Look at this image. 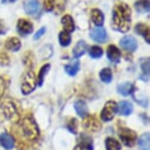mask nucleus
Listing matches in <instances>:
<instances>
[{
    "instance_id": "33",
    "label": "nucleus",
    "mask_w": 150,
    "mask_h": 150,
    "mask_svg": "<svg viewBox=\"0 0 150 150\" xmlns=\"http://www.w3.org/2000/svg\"><path fill=\"white\" fill-rule=\"evenodd\" d=\"M68 129L73 132V134H77L78 132V121L76 119H71L69 124H68Z\"/></svg>"
},
{
    "instance_id": "13",
    "label": "nucleus",
    "mask_w": 150,
    "mask_h": 150,
    "mask_svg": "<svg viewBox=\"0 0 150 150\" xmlns=\"http://www.w3.org/2000/svg\"><path fill=\"white\" fill-rule=\"evenodd\" d=\"M106 54H107V58H108L109 61L112 62V63L117 64L121 60V56H122L121 51L119 50V48L117 46H115V45H113V44L108 46Z\"/></svg>"
},
{
    "instance_id": "12",
    "label": "nucleus",
    "mask_w": 150,
    "mask_h": 150,
    "mask_svg": "<svg viewBox=\"0 0 150 150\" xmlns=\"http://www.w3.org/2000/svg\"><path fill=\"white\" fill-rule=\"evenodd\" d=\"M90 17H91V21L96 26V28L103 26L105 17H104V14L100 9H98V8H92L90 10Z\"/></svg>"
},
{
    "instance_id": "17",
    "label": "nucleus",
    "mask_w": 150,
    "mask_h": 150,
    "mask_svg": "<svg viewBox=\"0 0 150 150\" xmlns=\"http://www.w3.org/2000/svg\"><path fill=\"white\" fill-rule=\"evenodd\" d=\"M87 50V44L84 40H79L73 49V56L76 59L81 57Z\"/></svg>"
},
{
    "instance_id": "14",
    "label": "nucleus",
    "mask_w": 150,
    "mask_h": 150,
    "mask_svg": "<svg viewBox=\"0 0 150 150\" xmlns=\"http://www.w3.org/2000/svg\"><path fill=\"white\" fill-rule=\"evenodd\" d=\"M61 24L63 26V29L66 33H71L73 32H75L76 26H75V22H74L73 17L69 15V14H66L62 17L61 19Z\"/></svg>"
},
{
    "instance_id": "2",
    "label": "nucleus",
    "mask_w": 150,
    "mask_h": 150,
    "mask_svg": "<svg viewBox=\"0 0 150 150\" xmlns=\"http://www.w3.org/2000/svg\"><path fill=\"white\" fill-rule=\"evenodd\" d=\"M21 129L24 137L29 140H35L38 137L39 131L38 125L35 124V120L30 116H26L24 118L21 124Z\"/></svg>"
},
{
    "instance_id": "37",
    "label": "nucleus",
    "mask_w": 150,
    "mask_h": 150,
    "mask_svg": "<svg viewBox=\"0 0 150 150\" xmlns=\"http://www.w3.org/2000/svg\"><path fill=\"white\" fill-rule=\"evenodd\" d=\"M8 32V28L3 20H0V35H3Z\"/></svg>"
},
{
    "instance_id": "22",
    "label": "nucleus",
    "mask_w": 150,
    "mask_h": 150,
    "mask_svg": "<svg viewBox=\"0 0 150 150\" xmlns=\"http://www.w3.org/2000/svg\"><path fill=\"white\" fill-rule=\"evenodd\" d=\"M21 40L17 38H9L5 41V47L12 52H17L21 49Z\"/></svg>"
},
{
    "instance_id": "34",
    "label": "nucleus",
    "mask_w": 150,
    "mask_h": 150,
    "mask_svg": "<svg viewBox=\"0 0 150 150\" xmlns=\"http://www.w3.org/2000/svg\"><path fill=\"white\" fill-rule=\"evenodd\" d=\"M43 7L46 12H51L55 7V0H44Z\"/></svg>"
},
{
    "instance_id": "26",
    "label": "nucleus",
    "mask_w": 150,
    "mask_h": 150,
    "mask_svg": "<svg viewBox=\"0 0 150 150\" xmlns=\"http://www.w3.org/2000/svg\"><path fill=\"white\" fill-rule=\"evenodd\" d=\"M99 78L100 80L105 83H110L113 80V74L112 70L110 68H104L99 73Z\"/></svg>"
},
{
    "instance_id": "4",
    "label": "nucleus",
    "mask_w": 150,
    "mask_h": 150,
    "mask_svg": "<svg viewBox=\"0 0 150 150\" xmlns=\"http://www.w3.org/2000/svg\"><path fill=\"white\" fill-rule=\"evenodd\" d=\"M23 7L27 15L35 19H38L41 15V4L38 0H24Z\"/></svg>"
},
{
    "instance_id": "1",
    "label": "nucleus",
    "mask_w": 150,
    "mask_h": 150,
    "mask_svg": "<svg viewBox=\"0 0 150 150\" xmlns=\"http://www.w3.org/2000/svg\"><path fill=\"white\" fill-rule=\"evenodd\" d=\"M132 9L127 3L116 4L112 11V27L119 33H126L131 30Z\"/></svg>"
},
{
    "instance_id": "18",
    "label": "nucleus",
    "mask_w": 150,
    "mask_h": 150,
    "mask_svg": "<svg viewBox=\"0 0 150 150\" xmlns=\"http://www.w3.org/2000/svg\"><path fill=\"white\" fill-rule=\"evenodd\" d=\"M74 108H75L77 114L81 118H86L88 116V108H87L86 103L83 100H77L74 104Z\"/></svg>"
},
{
    "instance_id": "15",
    "label": "nucleus",
    "mask_w": 150,
    "mask_h": 150,
    "mask_svg": "<svg viewBox=\"0 0 150 150\" xmlns=\"http://www.w3.org/2000/svg\"><path fill=\"white\" fill-rule=\"evenodd\" d=\"M0 144L5 149L11 150L15 146V139L8 132H3V134H0Z\"/></svg>"
},
{
    "instance_id": "10",
    "label": "nucleus",
    "mask_w": 150,
    "mask_h": 150,
    "mask_svg": "<svg viewBox=\"0 0 150 150\" xmlns=\"http://www.w3.org/2000/svg\"><path fill=\"white\" fill-rule=\"evenodd\" d=\"M89 35H90V38H91L93 41L98 42V43H104V42H106L107 39H108L106 30L102 27H98V28H95V29H92L90 30Z\"/></svg>"
},
{
    "instance_id": "19",
    "label": "nucleus",
    "mask_w": 150,
    "mask_h": 150,
    "mask_svg": "<svg viewBox=\"0 0 150 150\" xmlns=\"http://www.w3.org/2000/svg\"><path fill=\"white\" fill-rule=\"evenodd\" d=\"M134 30L137 35H141L142 38L145 39L147 43H150V33H149V27L145 24H142V23H139L137 24L134 28Z\"/></svg>"
},
{
    "instance_id": "11",
    "label": "nucleus",
    "mask_w": 150,
    "mask_h": 150,
    "mask_svg": "<svg viewBox=\"0 0 150 150\" xmlns=\"http://www.w3.org/2000/svg\"><path fill=\"white\" fill-rule=\"evenodd\" d=\"M84 129L90 132H98L101 129V123L95 116H86L83 121Z\"/></svg>"
},
{
    "instance_id": "29",
    "label": "nucleus",
    "mask_w": 150,
    "mask_h": 150,
    "mask_svg": "<svg viewBox=\"0 0 150 150\" xmlns=\"http://www.w3.org/2000/svg\"><path fill=\"white\" fill-rule=\"evenodd\" d=\"M105 146L107 150H121V144L118 140L112 137H107L105 140Z\"/></svg>"
},
{
    "instance_id": "20",
    "label": "nucleus",
    "mask_w": 150,
    "mask_h": 150,
    "mask_svg": "<svg viewBox=\"0 0 150 150\" xmlns=\"http://www.w3.org/2000/svg\"><path fill=\"white\" fill-rule=\"evenodd\" d=\"M92 149H93V144L91 138L86 134H81V142L76 146L75 150H92Z\"/></svg>"
},
{
    "instance_id": "30",
    "label": "nucleus",
    "mask_w": 150,
    "mask_h": 150,
    "mask_svg": "<svg viewBox=\"0 0 150 150\" xmlns=\"http://www.w3.org/2000/svg\"><path fill=\"white\" fill-rule=\"evenodd\" d=\"M89 56L92 59H99L102 57L103 55V50L101 47L97 46V45H94V46H91L89 48Z\"/></svg>"
},
{
    "instance_id": "21",
    "label": "nucleus",
    "mask_w": 150,
    "mask_h": 150,
    "mask_svg": "<svg viewBox=\"0 0 150 150\" xmlns=\"http://www.w3.org/2000/svg\"><path fill=\"white\" fill-rule=\"evenodd\" d=\"M134 9L139 14L149 13L150 10V2L149 0H137L134 4Z\"/></svg>"
},
{
    "instance_id": "5",
    "label": "nucleus",
    "mask_w": 150,
    "mask_h": 150,
    "mask_svg": "<svg viewBox=\"0 0 150 150\" xmlns=\"http://www.w3.org/2000/svg\"><path fill=\"white\" fill-rule=\"evenodd\" d=\"M2 111L4 112L5 117L11 122L17 123L19 121V113L17 110L16 105L14 104L10 99H4L2 102Z\"/></svg>"
},
{
    "instance_id": "35",
    "label": "nucleus",
    "mask_w": 150,
    "mask_h": 150,
    "mask_svg": "<svg viewBox=\"0 0 150 150\" xmlns=\"http://www.w3.org/2000/svg\"><path fill=\"white\" fill-rule=\"evenodd\" d=\"M9 64H10V59L8 57V55L4 52L0 53V65L1 66H8Z\"/></svg>"
},
{
    "instance_id": "32",
    "label": "nucleus",
    "mask_w": 150,
    "mask_h": 150,
    "mask_svg": "<svg viewBox=\"0 0 150 150\" xmlns=\"http://www.w3.org/2000/svg\"><path fill=\"white\" fill-rule=\"evenodd\" d=\"M140 67L141 71H142V76H145L146 80L149 78V59L145 58L140 61Z\"/></svg>"
},
{
    "instance_id": "27",
    "label": "nucleus",
    "mask_w": 150,
    "mask_h": 150,
    "mask_svg": "<svg viewBox=\"0 0 150 150\" xmlns=\"http://www.w3.org/2000/svg\"><path fill=\"white\" fill-rule=\"evenodd\" d=\"M59 43L62 47H68L71 44V41H72V38H71L70 33H66L65 30H62V32L59 33Z\"/></svg>"
},
{
    "instance_id": "16",
    "label": "nucleus",
    "mask_w": 150,
    "mask_h": 150,
    "mask_svg": "<svg viewBox=\"0 0 150 150\" xmlns=\"http://www.w3.org/2000/svg\"><path fill=\"white\" fill-rule=\"evenodd\" d=\"M134 107L132 104L129 101H121L117 105V111L122 116H129L132 113Z\"/></svg>"
},
{
    "instance_id": "8",
    "label": "nucleus",
    "mask_w": 150,
    "mask_h": 150,
    "mask_svg": "<svg viewBox=\"0 0 150 150\" xmlns=\"http://www.w3.org/2000/svg\"><path fill=\"white\" fill-rule=\"evenodd\" d=\"M17 32L22 36L30 35L33 32V23L27 19H19L18 22H17Z\"/></svg>"
},
{
    "instance_id": "23",
    "label": "nucleus",
    "mask_w": 150,
    "mask_h": 150,
    "mask_svg": "<svg viewBox=\"0 0 150 150\" xmlns=\"http://www.w3.org/2000/svg\"><path fill=\"white\" fill-rule=\"evenodd\" d=\"M79 70H80V61L78 59L72 60L69 64L65 66V71L71 77H75L79 72Z\"/></svg>"
},
{
    "instance_id": "24",
    "label": "nucleus",
    "mask_w": 150,
    "mask_h": 150,
    "mask_svg": "<svg viewBox=\"0 0 150 150\" xmlns=\"http://www.w3.org/2000/svg\"><path fill=\"white\" fill-rule=\"evenodd\" d=\"M117 90L120 94L124 96H128L134 92V86L132 83H123L117 86Z\"/></svg>"
},
{
    "instance_id": "25",
    "label": "nucleus",
    "mask_w": 150,
    "mask_h": 150,
    "mask_svg": "<svg viewBox=\"0 0 150 150\" xmlns=\"http://www.w3.org/2000/svg\"><path fill=\"white\" fill-rule=\"evenodd\" d=\"M138 148H139V150H150L149 132H145L138 138Z\"/></svg>"
},
{
    "instance_id": "38",
    "label": "nucleus",
    "mask_w": 150,
    "mask_h": 150,
    "mask_svg": "<svg viewBox=\"0 0 150 150\" xmlns=\"http://www.w3.org/2000/svg\"><path fill=\"white\" fill-rule=\"evenodd\" d=\"M17 0H1L2 3H14Z\"/></svg>"
},
{
    "instance_id": "6",
    "label": "nucleus",
    "mask_w": 150,
    "mask_h": 150,
    "mask_svg": "<svg viewBox=\"0 0 150 150\" xmlns=\"http://www.w3.org/2000/svg\"><path fill=\"white\" fill-rule=\"evenodd\" d=\"M119 137H120L125 145L128 147L134 146L137 138V132H134L131 129H127V128L120 129V131H119Z\"/></svg>"
},
{
    "instance_id": "7",
    "label": "nucleus",
    "mask_w": 150,
    "mask_h": 150,
    "mask_svg": "<svg viewBox=\"0 0 150 150\" xmlns=\"http://www.w3.org/2000/svg\"><path fill=\"white\" fill-rule=\"evenodd\" d=\"M116 112H117V103L112 100L108 101V102H106L102 112H101V120L104 122L112 121L114 119Z\"/></svg>"
},
{
    "instance_id": "36",
    "label": "nucleus",
    "mask_w": 150,
    "mask_h": 150,
    "mask_svg": "<svg viewBox=\"0 0 150 150\" xmlns=\"http://www.w3.org/2000/svg\"><path fill=\"white\" fill-rule=\"evenodd\" d=\"M45 32H46V28L45 27H42V28H40L38 32L35 33V36H33V39H35V40H38V39H39L41 38L42 35H44L45 33Z\"/></svg>"
},
{
    "instance_id": "9",
    "label": "nucleus",
    "mask_w": 150,
    "mask_h": 150,
    "mask_svg": "<svg viewBox=\"0 0 150 150\" xmlns=\"http://www.w3.org/2000/svg\"><path fill=\"white\" fill-rule=\"evenodd\" d=\"M120 45L125 51L132 53L137 49V40L134 36L127 35L120 40Z\"/></svg>"
},
{
    "instance_id": "31",
    "label": "nucleus",
    "mask_w": 150,
    "mask_h": 150,
    "mask_svg": "<svg viewBox=\"0 0 150 150\" xmlns=\"http://www.w3.org/2000/svg\"><path fill=\"white\" fill-rule=\"evenodd\" d=\"M23 62H24L25 66L33 68V66L35 65V56L32 53V51H27L23 56Z\"/></svg>"
},
{
    "instance_id": "3",
    "label": "nucleus",
    "mask_w": 150,
    "mask_h": 150,
    "mask_svg": "<svg viewBox=\"0 0 150 150\" xmlns=\"http://www.w3.org/2000/svg\"><path fill=\"white\" fill-rule=\"evenodd\" d=\"M36 86V80H35V74L32 70L28 71L25 74L22 80L21 90L24 95H28L32 93L35 89Z\"/></svg>"
},
{
    "instance_id": "28",
    "label": "nucleus",
    "mask_w": 150,
    "mask_h": 150,
    "mask_svg": "<svg viewBox=\"0 0 150 150\" xmlns=\"http://www.w3.org/2000/svg\"><path fill=\"white\" fill-rule=\"evenodd\" d=\"M50 68H51V65L45 64L41 67V69L39 70V73H38V83L39 86H41L42 84H43L45 76H46L48 74V72L50 71Z\"/></svg>"
}]
</instances>
